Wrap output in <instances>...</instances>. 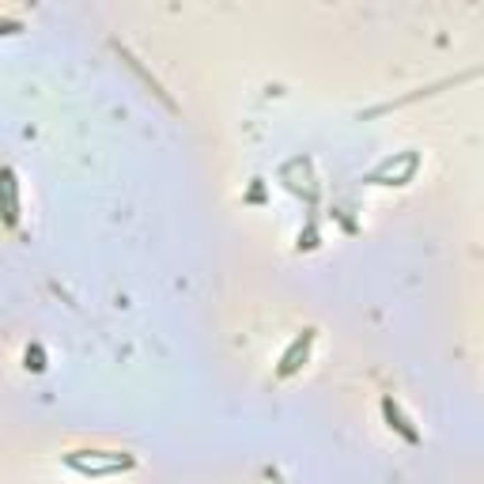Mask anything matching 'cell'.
<instances>
[{
	"instance_id": "obj_3",
	"label": "cell",
	"mask_w": 484,
	"mask_h": 484,
	"mask_svg": "<svg viewBox=\"0 0 484 484\" xmlns=\"http://www.w3.org/2000/svg\"><path fill=\"white\" fill-rule=\"evenodd\" d=\"M0 189H4V220L15 223V178H12V170H0Z\"/></svg>"
},
{
	"instance_id": "obj_4",
	"label": "cell",
	"mask_w": 484,
	"mask_h": 484,
	"mask_svg": "<svg viewBox=\"0 0 484 484\" xmlns=\"http://www.w3.org/2000/svg\"><path fill=\"white\" fill-rule=\"evenodd\" d=\"M382 412H386V420H390V428H397V431H401V435H405V439H409V443H417V439H420V435H417V431H412V428H409V424H405V420H401V412H397V409H394V401H382Z\"/></svg>"
},
{
	"instance_id": "obj_5",
	"label": "cell",
	"mask_w": 484,
	"mask_h": 484,
	"mask_svg": "<svg viewBox=\"0 0 484 484\" xmlns=\"http://www.w3.org/2000/svg\"><path fill=\"white\" fill-rule=\"evenodd\" d=\"M12 31H19V23H0V34H12Z\"/></svg>"
},
{
	"instance_id": "obj_1",
	"label": "cell",
	"mask_w": 484,
	"mask_h": 484,
	"mask_svg": "<svg viewBox=\"0 0 484 484\" xmlns=\"http://www.w3.org/2000/svg\"><path fill=\"white\" fill-rule=\"evenodd\" d=\"M76 473H88V477H106V473H121V469H133V458H121L114 454L110 462H80V458H68Z\"/></svg>"
},
{
	"instance_id": "obj_2",
	"label": "cell",
	"mask_w": 484,
	"mask_h": 484,
	"mask_svg": "<svg viewBox=\"0 0 484 484\" xmlns=\"http://www.w3.org/2000/svg\"><path fill=\"white\" fill-rule=\"evenodd\" d=\"M307 344H310V333H302L299 341L288 348V356H284V363H280V375H291V371L299 367V360H307Z\"/></svg>"
}]
</instances>
